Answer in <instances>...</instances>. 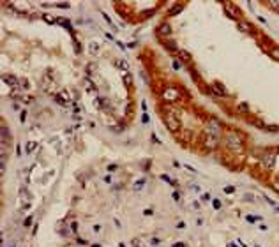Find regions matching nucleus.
<instances>
[{"label":"nucleus","mask_w":279,"mask_h":247,"mask_svg":"<svg viewBox=\"0 0 279 247\" xmlns=\"http://www.w3.org/2000/svg\"><path fill=\"white\" fill-rule=\"evenodd\" d=\"M166 126H168V129H170V131L177 132L179 129H180V122L177 120L175 117H168V118H166Z\"/></svg>","instance_id":"nucleus-4"},{"label":"nucleus","mask_w":279,"mask_h":247,"mask_svg":"<svg viewBox=\"0 0 279 247\" xmlns=\"http://www.w3.org/2000/svg\"><path fill=\"white\" fill-rule=\"evenodd\" d=\"M225 191H226V192H228V194H230V192H233V191H235V189H233V187H226Z\"/></svg>","instance_id":"nucleus-23"},{"label":"nucleus","mask_w":279,"mask_h":247,"mask_svg":"<svg viewBox=\"0 0 279 247\" xmlns=\"http://www.w3.org/2000/svg\"><path fill=\"white\" fill-rule=\"evenodd\" d=\"M154 12H156V9L152 7V9H148V11H143V12H142V16H143V18H148V16H152Z\"/></svg>","instance_id":"nucleus-16"},{"label":"nucleus","mask_w":279,"mask_h":247,"mask_svg":"<svg viewBox=\"0 0 279 247\" xmlns=\"http://www.w3.org/2000/svg\"><path fill=\"white\" fill-rule=\"evenodd\" d=\"M205 145H207V148H216L217 147V140H216V138H207V140H205Z\"/></svg>","instance_id":"nucleus-11"},{"label":"nucleus","mask_w":279,"mask_h":247,"mask_svg":"<svg viewBox=\"0 0 279 247\" xmlns=\"http://www.w3.org/2000/svg\"><path fill=\"white\" fill-rule=\"evenodd\" d=\"M163 97L166 101H175V99H179V92H177L175 88H166L163 92Z\"/></svg>","instance_id":"nucleus-6"},{"label":"nucleus","mask_w":279,"mask_h":247,"mask_svg":"<svg viewBox=\"0 0 279 247\" xmlns=\"http://www.w3.org/2000/svg\"><path fill=\"white\" fill-rule=\"evenodd\" d=\"M228 147L233 148V150H240L242 148V140L239 134H235V132H230L228 134Z\"/></svg>","instance_id":"nucleus-2"},{"label":"nucleus","mask_w":279,"mask_h":247,"mask_svg":"<svg viewBox=\"0 0 279 247\" xmlns=\"http://www.w3.org/2000/svg\"><path fill=\"white\" fill-rule=\"evenodd\" d=\"M214 90H216V94H219V95H223V97H226L228 95V92H226V88L221 85L219 81H216L214 83Z\"/></svg>","instance_id":"nucleus-9"},{"label":"nucleus","mask_w":279,"mask_h":247,"mask_svg":"<svg viewBox=\"0 0 279 247\" xmlns=\"http://www.w3.org/2000/svg\"><path fill=\"white\" fill-rule=\"evenodd\" d=\"M258 21H260V23H267V20H265L263 16H258Z\"/></svg>","instance_id":"nucleus-22"},{"label":"nucleus","mask_w":279,"mask_h":247,"mask_svg":"<svg viewBox=\"0 0 279 247\" xmlns=\"http://www.w3.org/2000/svg\"><path fill=\"white\" fill-rule=\"evenodd\" d=\"M171 34V27H170V23L168 21H164V23H161V25H159L157 27V35H170Z\"/></svg>","instance_id":"nucleus-5"},{"label":"nucleus","mask_w":279,"mask_h":247,"mask_svg":"<svg viewBox=\"0 0 279 247\" xmlns=\"http://www.w3.org/2000/svg\"><path fill=\"white\" fill-rule=\"evenodd\" d=\"M225 12L231 20H239V18H240V9L235 7L233 4H230V2H225Z\"/></svg>","instance_id":"nucleus-1"},{"label":"nucleus","mask_w":279,"mask_h":247,"mask_svg":"<svg viewBox=\"0 0 279 247\" xmlns=\"http://www.w3.org/2000/svg\"><path fill=\"white\" fill-rule=\"evenodd\" d=\"M180 11H182V4H175V6L168 11V16H175V14H179Z\"/></svg>","instance_id":"nucleus-10"},{"label":"nucleus","mask_w":279,"mask_h":247,"mask_svg":"<svg viewBox=\"0 0 279 247\" xmlns=\"http://www.w3.org/2000/svg\"><path fill=\"white\" fill-rule=\"evenodd\" d=\"M265 129H267V131H272V132H277V131H279V127H277V126H267Z\"/></svg>","instance_id":"nucleus-20"},{"label":"nucleus","mask_w":279,"mask_h":247,"mask_svg":"<svg viewBox=\"0 0 279 247\" xmlns=\"http://www.w3.org/2000/svg\"><path fill=\"white\" fill-rule=\"evenodd\" d=\"M207 131L210 132V136L212 138H217L219 134H221V127H219L217 122L210 120V122H207Z\"/></svg>","instance_id":"nucleus-3"},{"label":"nucleus","mask_w":279,"mask_h":247,"mask_svg":"<svg viewBox=\"0 0 279 247\" xmlns=\"http://www.w3.org/2000/svg\"><path fill=\"white\" fill-rule=\"evenodd\" d=\"M237 27H239V30H240L242 34H253V27H251V23H247V21H239L237 23Z\"/></svg>","instance_id":"nucleus-7"},{"label":"nucleus","mask_w":279,"mask_h":247,"mask_svg":"<svg viewBox=\"0 0 279 247\" xmlns=\"http://www.w3.org/2000/svg\"><path fill=\"white\" fill-rule=\"evenodd\" d=\"M90 48H92V51H97V48H99V44H95V43H92V44H90Z\"/></svg>","instance_id":"nucleus-21"},{"label":"nucleus","mask_w":279,"mask_h":247,"mask_svg":"<svg viewBox=\"0 0 279 247\" xmlns=\"http://www.w3.org/2000/svg\"><path fill=\"white\" fill-rule=\"evenodd\" d=\"M103 18H104V20H106V23H108V25H111V28H117L115 25H113V21L109 20V16H108V14H106V12H103Z\"/></svg>","instance_id":"nucleus-17"},{"label":"nucleus","mask_w":279,"mask_h":247,"mask_svg":"<svg viewBox=\"0 0 279 247\" xmlns=\"http://www.w3.org/2000/svg\"><path fill=\"white\" fill-rule=\"evenodd\" d=\"M262 161H263V164L268 166V168H272V166H274V157H272V155H267V157H263Z\"/></svg>","instance_id":"nucleus-13"},{"label":"nucleus","mask_w":279,"mask_h":247,"mask_svg":"<svg viewBox=\"0 0 279 247\" xmlns=\"http://www.w3.org/2000/svg\"><path fill=\"white\" fill-rule=\"evenodd\" d=\"M55 7H60V9H69V4H67V2H60V4H55Z\"/></svg>","instance_id":"nucleus-19"},{"label":"nucleus","mask_w":279,"mask_h":247,"mask_svg":"<svg viewBox=\"0 0 279 247\" xmlns=\"http://www.w3.org/2000/svg\"><path fill=\"white\" fill-rule=\"evenodd\" d=\"M43 20L46 23H55V18L51 16V14H43Z\"/></svg>","instance_id":"nucleus-15"},{"label":"nucleus","mask_w":279,"mask_h":247,"mask_svg":"<svg viewBox=\"0 0 279 247\" xmlns=\"http://www.w3.org/2000/svg\"><path fill=\"white\" fill-rule=\"evenodd\" d=\"M175 53H177V57H179V58H180V60L184 62V64H187V62H191V55L187 53L186 49H177Z\"/></svg>","instance_id":"nucleus-8"},{"label":"nucleus","mask_w":279,"mask_h":247,"mask_svg":"<svg viewBox=\"0 0 279 247\" xmlns=\"http://www.w3.org/2000/svg\"><path fill=\"white\" fill-rule=\"evenodd\" d=\"M262 217H258V215H247V221L249 222H256V221H260Z\"/></svg>","instance_id":"nucleus-18"},{"label":"nucleus","mask_w":279,"mask_h":247,"mask_svg":"<svg viewBox=\"0 0 279 247\" xmlns=\"http://www.w3.org/2000/svg\"><path fill=\"white\" fill-rule=\"evenodd\" d=\"M268 55L272 57L274 60H279V48H270L268 49Z\"/></svg>","instance_id":"nucleus-12"},{"label":"nucleus","mask_w":279,"mask_h":247,"mask_svg":"<svg viewBox=\"0 0 279 247\" xmlns=\"http://www.w3.org/2000/svg\"><path fill=\"white\" fill-rule=\"evenodd\" d=\"M247 110H249V108H247V104H246V103H242V104H239V106H237V111H242V113H247Z\"/></svg>","instance_id":"nucleus-14"}]
</instances>
